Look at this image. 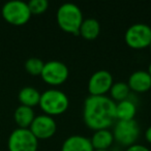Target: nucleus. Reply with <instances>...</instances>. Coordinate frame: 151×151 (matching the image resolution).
Returning <instances> with one entry per match:
<instances>
[{"mask_svg": "<svg viewBox=\"0 0 151 151\" xmlns=\"http://www.w3.org/2000/svg\"><path fill=\"white\" fill-rule=\"evenodd\" d=\"M84 122L95 130L107 129L116 119V103L106 95H89L84 101Z\"/></svg>", "mask_w": 151, "mask_h": 151, "instance_id": "1", "label": "nucleus"}, {"mask_svg": "<svg viewBox=\"0 0 151 151\" xmlns=\"http://www.w3.org/2000/svg\"><path fill=\"white\" fill-rule=\"evenodd\" d=\"M56 20L58 26L63 31L73 35H79V30L84 21L81 9L70 2H65L58 7Z\"/></svg>", "mask_w": 151, "mask_h": 151, "instance_id": "2", "label": "nucleus"}, {"mask_svg": "<svg viewBox=\"0 0 151 151\" xmlns=\"http://www.w3.org/2000/svg\"><path fill=\"white\" fill-rule=\"evenodd\" d=\"M38 106L46 115L56 116L64 113L69 107V99L58 89H48L40 94Z\"/></svg>", "mask_w": 151, "mask_h": 151, "instance_id": "3", "label": "nucleus"}, {"mask_svg": "<svg viewBox=\"0 0 151 151\" xmlns=\"http://www.w3.org/2000/svg\"><path fill=\"white\" fill-rule=\"evenodd\" d=\"M1 14L7 23L15 26L25 25L32 16L28 3L21 0H11L5 2L1 9Z\"/></svg>", "mask_w": 151, "mask_h": 151, "instance_id": "4", "label": "nucleus"}, {"mask_svg": "<svg viewBox=\"0 0 151 151\" xmlns=\"http://www.w3.org/2000/svg\"><path fill=\"white\" fill-rule=\"evenodd\" d=\"M9 151H37L38 140L29 128H16L7 140Z\"/></svg>", "mask_w": 151, "mask_h": 151, "instance_id": "5", "label": "nucleus"}, {"mask_svg": "<svg viewBox=\"0 0 151 151\" xmlns=\"http://www.w3.org/2000/svg\"><path fill=\"white\" fill-rule=\"evenodd\" d=\"M126 45L132 49H144L151 44V26L144 23L132 24L124 34Z\"/></svg>", "mask_w": 151, "mask_h": 151, "instance_id": "6", "label": "nucleus"}, {"mask_svg": "<svg viewBox=\"0 0 151 151\" xmlns=\"http://www.w3.org/2000/svg\"><path fill=\"white\" fill-rule=\"evenodd\" d=\"M114 140L121 145L129 147L136 144L140 136V127L136 120H117L113 129Z\"/></svg>", "mask_w": 151, "mask_h": 151, "instance_id": "7", "label": "nucleus"}, {"mask_svg": "<svg viewBox=\"0 0 151 151\" xmlns=\"http://www.w3.org/2000/svg\"><path fill=\"white\" fill-rule=\"evenodd\" d=\"M69 69L63 62L58 60H51L45 63L40 73L42 79L51 86H59L67 80Z\"/></svg>", "mask_w": 151, "mask_h": 151, "instance_id": "8", "label": "nucleus"}, {"mask_svg": "<svg viewBox=\"0 0 151 151\" xmlns=\"http://www.w3.org/2000/svg\"><path fill=\"white\" fill-rule=\"evenodd\" d=\"M113 82V76L106 69H101L91 75L88 81V91L90 95H106L110 92Z\"/></svg>", "mask_w": 151, "mask_h": 151, "instance_id": "9", "label": "nucleus"}, {"mask_svg": "<svg viewBox=\"0 0 151 151\" xmlns=\"http://www.w3.org/2000/svg\"><path fill=\"white\" fill-rule=\"evenodd\" d=\"M29 129L37 140H45L54 136L57 129V124L52 116L42 114L35 116Z\"/></svg>", "mask_w": 151, "mask_h": 151, "instance_id": "10", "label": "nucleus"}, {"mask_svg": "<svg viewBox=\"0 0 151 151\" xmlns=\"http://www.w3.org/2000/svg\"><path fill=\"white\" fill-rule=\"evenodd\" d=\"M127 85L134 92H147L151 88V76L147 70H136L129 76Z\"/></svg>", "mask_w": 151, "mask_h": 151, "instance_id": "11", "label": "nucleus"}, {"mask_svg": "<svg viewBox=\"0 0 151 151\" xmlns=\"http://www.w3.org/2000/svg\"><path fill=\"white\" fill-rule=\"evenodd\" d=\"M61 151H94L89 138L80 134H73L65 139Z\"/></svg>", "mask_w": 151, "mask_h": 151, "instance_id": "12", "label": "nucleus"}, {"mask_svg": "<svg viewBox=\"0 0 151 151\" xmlns=\"http://www.w3.org/2000/svg\"><path fill=\"white\" fill-rule=\"evenodd\" d=\"M90 141L94 150H105L109 149L115 140L113 132L109 130V128H107V129L95 130Z\"/></svg>", "mask_w": 151, "mask_h": 151, "instance_id": "13", "label": "nucleus"}, {"mask_svg": "<svg viewBox=\"0 0 151 151\" xmlns=\"http://www.w3.org/2000/svg\"><path fill=\"white\" fill-rule=\"evenodd\" d=\"M35 118L33 108L26 107V106H19L14 113V119L20 128H29L32 121Z\"/></svg>", "mask_w": 151, "mask_h": 151, "instance_id": "14", "label": "nucleus"}, {"mask_svg": "<svg viewBox=\"0 0 151 151\" xmlns=\"http://www.w3.org/2000/svg\"><path fill=\"white\" fill-rule=\"evenodd\" d=\"M101 33V24L94 18L84 20L79 30V35L88 40H95Z\"/></svg>", "mask_w": 151, "mask_h": 151, "instance_id": "15", "label": "nucleus"}, {"mask_svg": "<svg viewBox=\"0 0 151 151\" xmlns=\"http://www.w3.org/2000/svg\"><path fill=\"white\" fill-rule=\"evenodd\" d=\"M40 94H42V93L36 88L31 87V86H26V87H23V88L19 91L18 97H19V101L21 103L22 106L33 108L40 104Z\"/></svg>", "mask_w": 151, "mask_h": 151, "instance_id": "16", "label": "nucleus"}, {"mask_svg": "<svg viewBox=\"0 0 151 151\" xmlns=\"http://www.w3.org/2000/svg\"><path fill=\"white\" fill-rule=\"evenodd\" d=\"M137 113V107L130 99L118 101L116 104V119L117 120H134Z\"/></svg>", "mask_w": 151, "mask_h": 151, "instance_id": "17", "label": "nucleus"}, {"mask_svg": "<svg viewBox=\"0 0 151 151\" xmlns=\"http://www.w3.org/2000/svg\"><path fill=\"white\" fill-rule=\"evenodd\" d=\"M130 89L128 87L127 83L125 82H116L112 85L111 89H110V93H111V97L114 101H121L124 99H127L128 95H129Z\"/></svg>", "mask_w": 151, "mask_h": 151, "instance_id": "18", "label": "nucleus"}, {"mask_svg": "<svg viewBox=\"0 0 151 151\" xmlns=\"http://www.w3.org/2000/svg\"><path fill=\"white\" fill-rule=\"evenodd\" d=\"M45 62L40 58L31 57L27 59L25 62V69L29 75L31 76H40L44 68Z\"/></svg>", "mask_w": 151, "mask_h": 151, "instance_id": "19", "label": "nucleus"}, {"mask_svg": "<svg viewBox=\"0 0 151 151\" xmlns=\"http://www.w3.org/2000/svg\"><path fill=\"white\" fill-rule=\"evenodd\" d=\"M48 0H31L28 2V7L31 15H40L48 9Z\"/></svg>", "mask_w": 151, "mask_h": 151, "instance_id": "20", "label": "nucleus"}, {"mask_svg": "<svg viewBox=\"0 0 151 151\" xmlns=\"http://www.w3.org/2000/svg\"><path fill=\"white\" fill-rule=\"evenodd\" d=\"M125 151H151V150L142 144H134L132 146L127 147Z\"/></svg>", "mask_w": 151, "mask_h": 151, "instance_id": "21", "label": "nucleus"}, {"mask_svg": "<svg viewBox=\"0 0 151 151\" xmlns=\"http://www.w3.org/2000/svg\"><path fill=\"white\" fill-rule=\"evenodd\" d=\"M145 139H146L147 142L151 144V125L149 126L146 129V132H145Z\"/></svg>", "mask_w": 151, "mask_h": 151, "instance_id": "22", "label": "nucleus"}, {"mask_svg": "<svg viewBox=\"0 0 151 151\" xmlns=\"http://www.w3.org/2000/svg\"><path fill=\"white\" fill-rule=\"evenodd\" d=\"M149 73V75L151 76V62H150V64H149V67H148V70H147Z\"/></svg>", "mask_w": 151, "mask_h": 151, "instance_id": "23", "label": "nucleus"}, {"mask_svg": "<svg viewBox=\"0 0 151 151\" xmlns=\"http://www.w3.org/2000/svg\"><path fill=\"white\" fill-rule=\"evenodd\" d=\"M94 151H110L109 149H105V150H94Z\"/></svg>", "mask_w": 151, "mask_h": 151, "instance_id": "24", "label": "nucleus"}, {"mask_svg": "<svg viewBox=\"0 0 151 151\" xmlns=\"http://www.w3.org/2000/svg\"><path fill=\"white\" fill-rule=\"evenodd\" d=\"M149 50H150V52H151V44L149 45Z\"/></svg>", "mask_w": 151, "mask_h": 151, "instance_id": "25", "label": "nucleus"}]
</instances>
